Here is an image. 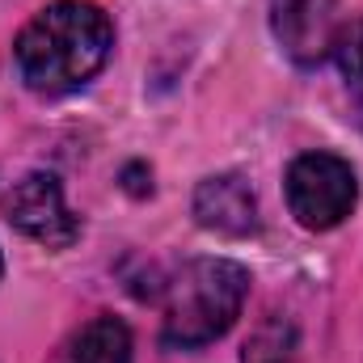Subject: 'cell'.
Instances as JSON below:
<instances>
[{
	"label": "cell",
	"instance_id": "7",
	"mask_svg": "<svg viewBox=\"0 0 363 363\" xmlns=\"http://www.w3.org/2000/svg\"><path fill=\"white\" fill-rule=\"evenodd\" d=\"M51 363H131V330L118 317H93L85 321Z\"/></svg>",
	"mask_w": 363,
	"mask_h": 363
},
{
	"label": "cell",
	"instance_id": "4",
	"mask_svg": "<svg viewBox=\"0 0 363 363\" xmlns=\"http://www.w3.org/2000/svg\"><path fill=\"white\" fill-rule=\"evenodd\" d=\"M4 220L47 250H68L81 237V220L68 211L55 174H26L4 194Z\"/></svg>",
	"mask_w": 363,
	"mask_h": 363
},
{
	"label": "cell",
	"instance_id": "1",
	"mask_svg": "<svg viewBox=\"0 0 363 363\" xmlns=\"http://www.w3.org/2000/svg\"><path fill=\"white\" fill-rule=\"evenodd\" d=\"M110 47H114V26L97 4L55 0L21 26L13 43V60H17L21 81L34 93L64 97L89 85L106 68Z\"/></svg>",
	"mask_w": 363,
	"mask_h": 363
},
{
	"label": "cell",
	"instance_id": "3",
	"mask_svg": "<svg viewBox=\"0 0 363 363\" xmlns=\"http://www.w3.org/2000/svg\"><path fill=\"white\" fill-rule=\"evenodd\" d=\"M287 207L296 216L300 228L308 233H330L338 228L355 203H359V178L351 169V161L334 157V152H304L287 165Z\"/></svg>",
	"mask_w": 363,
	"mask_h": 363
},
{
	"label": "cell",
	"instance_id": "5",
	"mask_svg": "<svg viewBox=\"0 0 363 363\" xmlns=\"http://www.w3.org/2000/svg\"><path fill=\"white\" fill-rule=\"evenodd\" d=\"M271 26L296 64H321L325 55H334L342 17L338 0H271Z\"/></svg>",
	"mask_w": 363,
	"mask_h": 363
},
{
	"label": "cell",
	"instance_id": "8",
	"mask_svg": "<svg viewBox=\"0 0 363 363\" xmlns=\"http://www.w3.org/2000/svg\"><path fill=\"white\" fill-rule=\"evenodd\" d=\"M241 363H296V330L283 317L258 325V334L245 342Z\"/></svg>",
	"mask_w": 363,
	"mask_h": 363
},
{
	"label": "cell",
	"instance_id": "2",
	"mask_svg": "<svg viewBox=\"0 0 363 363\" xmlns=\"http://www.w3.org/2000/svg\"><path fill=\"white\" fill-rule=\"evenodd\" d=\"M250 296V271L228 258H194L165 287L161 342L174 351H194L233 330Z\"/></svg>",
	"mask_w": 363,
	"mask_h": 363
},
{
	"label": "cell",
	"instance_id": "9",
	"mask_svg": "<svg viewBox=\"0 0 363 363\" xmlns=\"http://www.w3.org/2000/svg\"><path fill=\"white\" fill-rule=\"evenodd\" d=\"M334 60H338V68H342L347 89L363 101V17L342 21V30H338V38H334Z\"/></svg>",
	"mask_w": 363,
	"mask_h": 363
},
{
	"label": "cell",
	"instance_id": "6",
	"mask_svg": "<svg viewBox=\"0 0 363 363\" xmlns=\"http://www.w3.org/2000/svg\"><path fill=\"white\" fill-rule=\"evenodd\" d=\"M194 220L224 237H245L258 228V199L237 174H216L194 190Z\"/></svg>",
	"mask_w": 363,
	"mask_h": 363
},
{
	"label": "cell",
	"instance_id": "10",
	"mask_svg": "<svg viewBox=\"0 0 363 363\" xmlns=\"http://www.w3.org/2000/svg\"><path fill=\"white\" fill-rule=\"evenodd\" d=\"M0 274H4V258H0Z\"/></svg>",
	"mask_w": 363,
	"mask_h": 363
}]
</instances>
